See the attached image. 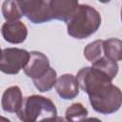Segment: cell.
<instances>
[{
  "label": "cell",
  "mask_w": 122,
  "mask_h": 122,
  "mask_svg": "<svg viewBox=\"0 0 122 122\" xmlns=\"http://www.w3.org/2000/svg\"><path fill=\"white\" fill-rule=\"evenodd\" d=\"M121 20H122V10H121Z\"/></svg>",
  "instance_id": "obj_21"
},
{
  "label": "cell",
  "mask_w": 122,
  "mask_h": 122,
  "mask_svg": "<svg viewBox=\"0 0 122 122\" xmlns=\"http://www.w3.org/2000/svg\"><path fill=\"white\" fill-rule=\"evenodd\" d=\"M94 111L109 114L116 112L122 105V92L112 84L106 85L89 95Z\"/></svg>",
  "instance_id": "obj_3"
},
{
  "label": "cell",
  "mask_w": 122,
  "mask_h": 122,
  "mask_svg": "<svg viewBox=\"0 0 122 122\" xmlns=\"http://www.w3.org/2000/svg\"><path fill=\"white\" fill-rule=\"evenodd\" d=\"M77 122H101V120H99L98 118H94V117H92V118H82L80 120H78Z\"/></svg>",
  "instance_id": "obj_18"
},
{
  "label": "cell",
  "mask_w": 122,
  "mask_h": 122,
  "mask_svg": "<svg viewBox=\"0 0 122 122\" xmlns=\"http://www.w3.org/2000/svg\"><path fill=\"white\" fill-rule=\"evenodd\" d=\"M56 81H57L56 71L51 68H50L40 77H38L36 79H33L34 86L36 87V89L39 92H42L50 91L53 86H55Z\"/></svg>",
  "instance_id": "obj_13"
},
{
  "label": "cell",
  "mask_w": 122,
  "mask_h": 122,
  "mask_svg": "<svg viewBox=\"0 0 122 122\" xmlns=\"http://www.w3.org/2000/svg\"><path fill=\"white\" fill-rule=\"evenodd\" d=\"M76 79L78 81L79 87L89 95L100 88L112 84V80L105 72L93 67L81 69L76 75Z\"/></svg>",
  "instance_id": "obj_4"
},
{
  "label": "cell",
  "mask_w": 122,
  "mask_h": 122,
  "mask_svg": "<svg viewBox=\"0 0 122 122\" xmlns=\"http://www.w3.org/2000/svg\"><path fill=\"white\" fill-rule=\"evenodd\" d=\"M2 12L8 22L18 21V19L23 15L18 5V1H5L2 6Z\"/></svg>",
  "instance_id": "obj_15"
},
{
  "label": "cell",
  "mask_w": 122,
  "mask_h": 122,
  "mask_svg": "<svg viewBox=\"0 0 122 122\" xmlns=\"http://www.w3.org/2000/svg\"><path fill=\"white\" fill-rule=\"evenodd\" d=\"M68 33L77 39H83L93 34L100 26L99 12L91 6L79 4L73 14L66 22Z\"/></svg>",
  "instance_id": "obj_1"
},
{
  "label": "cell",
  "mask_w": 122,
  "mask_h": 122,
  "mask_svg": "<svg viewBox=\"0 0 122 122\" xmlns=\"http://www.w3.org/2000/svg\"><path fill=\"white\" fill-rule=\"evenodd\" d=\"M2 34L6 41L13 44L23 42L28 34L26 26L20 21L7 22L2 26Z\"/></svg>",
  "instance_id": "obj_9"
},
{
  "label": "cell",
  "mask_w": 122,
  "mask_h": 122,
  "mask_svg": "<svg viewBox=\"0 0 122 122\" xmlns=\"http://www.w3.org/2000/svg\"><path fill=\"white\" fill-rule=\"evenodd\" d=\"M52 17L53 19L62 20L67 22L71 16L75 11L78 7V3L76 1H69V0H59V1H50Z\"/></svg>",
  "instance_id": "obj_10"
},
{
  "label": "cell",
  "mask_w": 122,
  "mask_h": 122,
  "mask_svg": "<svg viewBox=\"0 0 122 122\" xmlns=\"http://www.w3.org/2000/svg\"><path fill=\"white\" fill-rule=\"evenodd\" d=\"M18 5L29 20L35 24H41L53 19L50 1H18Z\"/></svg>",
  "instance_id": "obj_5"
},
{
  "label": "cell",
  "mask_w": 122,
  "mask_h": 122,
  "mask_svg": "<svg viewBox=\"0 0 122 122\" xmlns=\"http://www.w3.org/2000/svg\"><path fill=\"white\" fill-rule=\"evenodd\" d=\"M103 40H96L92 43H90L84 50V55L85 57L92 62V64L98 61L102 57L103 51Z\"/></svg>",
  "instance_id": "obj_16"
},
{
  "label": "cell",
  "mask_w": 122,
  "mask_h": 122,
  "mask_svg": "<svg viewBox=\"0 0 122 122\" xmlns=\"http://www.w3.org/2000/svg\"><path fill=\"white\" fill-rule=\"evenodd\" d=\"M51 122H72L69 119H67L66 117H60V116H56L55 118H53Z\"/></svg>",
  "instance_id": "obj_19"
},
{
  "label": "cell",
  "mask_w": 122,
  "mask_h": 122,
  "mask_svg": "<svg viewBox=\"0 0 122 122\" xmlns=\"http://www.w3.org/2000/svg\"><path fill=\"white\" fill-rule=\"evenodd\" d=\"M48 57L39 51L30 52V60L24 68V72L30 78L36 79L50 69Z\"/></svg>",
  "instance_id": "obj_7"
},
{
  "label": "cell",
  "mask_w": 122,
  "mask_h": 122,
  "mask_svg": "<svg viewBox=\"0 0 122 122\" xmlns=\"http://www.w3.org/2000/svg\"><path fill=\"white\" fill-rule=\"evenodd\" d=\"M92 67L102 71L112 79H113L116 76L118 71V65L116 61H113L108 58L107 56H102L98 61L92 64Z\"/></svg>",
  "instance_id": "obj_14"
},
{
  "label": "cell",
  "mask_w": 122,
  "mask_h": 122,
  "mask_svg": "<svg viewBox=\"0 0 122 122\" xmlns=\"http://www.w3.org/2000/svg\"><path fill=\"white\" fill-rule=\"evenodd\" d=\"M66 118L74 122V119H82L88 115V111L80 103H74L66 111Z\"/></svg>",
  "instance_id": "obj_17"
},
{
  "label": "cell",
  "mask_w": 122,
  "mask_h": 122,
  "mask_svg": "<svg viewBox=\"0 0 122 122\" xmlns=\"http://www.w3.org/2000/svg\"><path fill=\"white\" fill-rule=\"evenodd\" d=\"M103 51L105 56L113 60H122V41L117 38H110L103 42Z\"/></svg>",
  "instance_id": "obj_12"
},
{
  "label": "cell",
  "mask_w": 122,
  "mask_h": 122,
  "mask_svg": "<svg viewBox=\"0 0 122 122\" xmlns=\"http://www.w3.org/2000/svg\"><path fill=\"white\" fill-rule=\"evenodd\" d=\"M23 102L22 93L17 86H13L5 91L2 96V108L9 112H17Z\"/></svg>",
  "instance_id": "obj_11"
},
{
  "label": "cell",
  "mask_w": 122,
  "mask_h": 122,
  "mask_svg": "<svg viewBox=\"0 0 122 122\" xmlns=\"http://www.w3.org/2000/svg\"><path fill=\"white\" fill-rule=\"evenodd\" d=\"M30 60V52L25 50L10 48L2 51L1 71L5 73L15 74L24 69Z\"/></svg>",
  "instance_id": "obj_6"
},
{
  "label": "cell",
  "mask_w": 122,
  "mask_h": 122,
  "mask_svg": "<svg viewBox=\"0 0 122 122\" xmlns=\"http://www.w3.org/2000/svg\"><path fill=\"white\" fill-rule=\"evenodd\" d=\"M16 113L22 122H51L57 116L56 108L51 100L40 95L24 98Z\"/></svg>",
  "instance_id": "obj_2"
},
{
  "label": "cell",
  "mask_w": 122,
  "mask_h": 122,
  "mask_svg": "<svg viewBox=\"0 0 122 122\" xmlns=\"http://www.w3.org/2000/svg\"><path fill=\"white\" fill-rule=\"evenodd\" d=\"M1 122H10L9 119H7V118H5L4 116H2L1 117Z\"/></svg>",
  "instance_id": "obj_20"
},
{
  "label": "cell",
  "mask_w": 122,
  "mask_h": 122,
  "mask_svg": "<svg viewBox=\"0 0 122 122\" xmlns=\"http://www.w3.org/2000/svg\"><path fill=\"white\" fill-rule=\"evenodd\" d=\"M55 90L61 98L72 99L79 92V84L76 77L72 74H63L57 78Z\"/></svg>",
  "instance_id": "obj_8"
}]
</instances>
